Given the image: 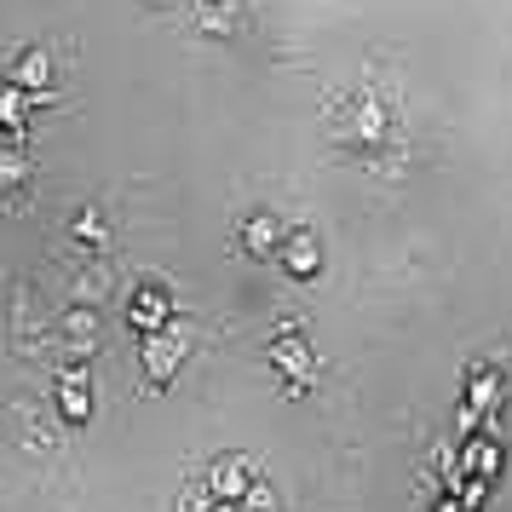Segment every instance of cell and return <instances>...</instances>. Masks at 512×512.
Returning <instances> with one entry per match:
<instances>
[{"mask_svg": "<svg viewBox=\"0 0 512 512\" xmlns=\"http://www.w3.org/2000/svg\"><path fill=\"white\" fill-rule=\"evenodd\" d=\"M277 259L288 265V277H300V282H311L317 271H323V242H317V231H288L282 236V248H277Z\"/></svg>", "mask_w": 512, "mask_h": 512, "instance_id": "5", "label": "cell"}, {"mask_svg": "<svg viewBox=\"0 0 512 512\" xmlns=\"http://www.w3.org/2000/svg\"><path fill=\"white\" fill-rule=\"evenodd\" d=\"M351 139L357 144H380L386 139V104H380V98H363V104H357V116H351Z\"/></svg>", "mask_w": 512, "mask_h": 512, "instance_id": "10", "label": "cell"}, {"mask_svg": "<svg viewBox=\"0 0 512 512\" xmlns=\"http://www.w3.org/2000/svg\"><path fill=\"white\" fill-rule=\"evenodd\" d=\"M58 415L70 420V426H87V420H93V374L87 369L58 374Z\"/></svg>", "mask_w": 512, "mask_h": 512, "instance_id": "6", "label": "cell"}, {"mask_svg": "<svg viewBox=\"0 0 512 512\" xmlns=\"http://www.w3.org/2000/svg\"><path fill=\"white\" fill-rule=\"evenodd\" d=\"M127 323L139 328V334L167 328V323H173V288H167V282H139V288H133V300H127Z\"/></svg>", "mask_w": 512, "mask_h": 512, "instance_id": "3", "label": "cell"}, {"mask_svg": "<svg viewBox=\"0 0 512 512\" xmlns=\"http://www.w3.org/2000/svg\"><path fill=\"white\" fill-rule=\"evenodd\" d=\"M6 81H12V87H18V93H35V98H47V87H52V58L41 47H29V52H18V58H12V70H6Z\"/></svg>", "mask_w": 512, "mask_h": 512, "instance_id": "8", "label": "cell"}, {"mask_svg": "<svg viewBox=\"0 0 512 512\" xmlns=\"http://www.w3.org/2000/svg\"><path fill=\"white\" fill-rule=\"evenodd\" d=\"M432 512H466V501H461V495H443V501H438Z\"/></svg>", "mask_w": 512, "mask_h": 512, "instance_id": "16", "label": "cell"}, {"mask_svg": "<svg viewBox=\"0 0 512 512\" xmlns=\"http://www.w3.org/2000/svg\"><path fill=\"white\" fill-rule=\"evenodd\" d=\"M144 374L162 386V380H173V374L185 369V357H190V323L185 317H173L167 328H156V334H144Z\"/></svg>", "mask_w": 512, "mask_h": 512, "instance_id": "1", "label": "cell"}, {"mask_svg": "<svg viewBox=\"0 0 512 512\" xmlns=\"http://www.w3.org/2000/svg\"><path fill=\"white\" fill-rule=\"evenodd\" d=\"M242 512H277V495H271V484H265V478H254V484H248Z\"/></svg>", "mask_w": 512, "mask_h": 512, "instance_id": "12", "label": "cell"}, {"mask_svg": "<svg viewBox=\"0 0 512 512\" xmlns=\"http://www.w3.org/2000/svg\"><path fill=\"white\" fill-rule=\"evenodd\" d=\"M75 236L93 242V248H104V225H98V213H81V219H75Z\"/></svg>", "mask_w": 512, "mask_h": 512, "instance_id": "15", "label": "cell"}, {"mask_svg": "<svg viewBox=\"0 0 512 512\" xmlns=\"http://www.w3.org/2000/svg\"><path fill=\"white\" fill-rule=\"evenodd\" d=\"M18 116H24V104H18V87L6 81V87H0V121H6V127H18Z\"/></svg>", "mask_w": 512, "mask_h": 512, "instance_id": "13", "label": "cell"}, {"mask_svg": "<svg viewBox=\"0 0 512 512\" xmlns=\"http://www.w3.org/2000/svg\"><path fill=\"white\" fill-rule=\"evenodd\" d=\"M213 507V495H208V484H190L185 495H179V512H208Z\"/></svg>", "mask_w": 512, "mask_h": 512, "instance_id": "14", "label": "cell"}, {"mask_svg": "<svg viewBox=\"0 0 512 512\" xmlns=\"http://www.w3.org/2000/svg\"><path fill=\"white\" fill-rule=\"evenodd\" d=\"M282 225H277V213H248V219H242V254H254V259H271L282 248Z\"/></svg>", "mask_w": 512, "mask_h": 512, "instance_id": "9", "label": "cell"}, {"mask_svg": "<svg viewBox=\"0 0 512 512\" xmlns=\"http://www.w3.org/2000/svg\"><path fill=\"white\" fill-rule=\"evenodd\" d=\"M254 478H259V466L248 461V455H219L213 472H208V495H213V501H242Z\"/></svg>", "mask_w": 512, "mask_h": 512, "instance_id": "4", "label": "cell"}, {"mask_svg": "<svg viewBox=\"0 0 512 512\" xmlns=\"http://www.w3.org/2000/svg\"><path fill=\"white\" fill-rule=\"evenodd\" d=\"M265 363H271L294 392H305V386L317 380V351H311V340H305L300 328H282L277 340H271V351H265Z\"/></svg>", "mask_w": 512, "mask_h": 512, "instance_id": "2", "label": "cell"}, {"mask_svg": "<svg viewBox=\"0 0 512 512\" xmlns=\"http://www.w3.org/2000/svg\"><path fill=\"white\" fill-rule=\"evenodd\" d=\"M202 29H208V35H231L236 12L225 6V0H202Z\"/></svg>", "mask_w": 512, "mask_h": 512, "instance_id": "11", "label": "cell"}, {"mask_svg": "<svg viewBox=\"0 0 512 512\" xmlns=\"http://www.w3.org/2000/svg\"><path fill=\"white\" fill-rule=\"evenodd\" d=\"M501 397H507L501 369H489V363H472V369H466V409H478V415H501Z\"/></svg>", "mask_w": 512, "mask_h": 512, "instance_id": "7", "label": "cell"}, {"mask_svg": "<svg viewBox=\"0 0 512 512\" xmlns=\"http://www.w3.org/2000/svg\"><path fill=\"white\" fill-rule=\"evenodd\" d=\"M208 512H242V501H213Z\"/></svg>", "mask_w": 512, "mask_h": 512, "instance_id": "17", "label": "cell"}]
</instances>
